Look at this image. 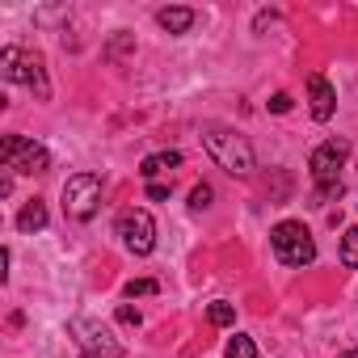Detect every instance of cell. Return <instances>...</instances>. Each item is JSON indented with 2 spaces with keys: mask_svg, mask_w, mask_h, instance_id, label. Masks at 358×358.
Returning a JSON list of instances; mask_svg holds the SVG:
<instances>
[{
  "mask_svg": "<svg viewBox=\"0 0 358 358\" xmlns=\"http://www.w3.org/2000/svg\"><path fill=\"white\" fill-rule=\"evenodd\" d=\"M68 333H72L76 345H80L85 354H93V358H122V345L114 341V333H110L106 324L89 320V316H76V320L68 324Z\"/></svg>",
  "mask_w": 358,
  "mask_h": 358,
  "instance_id": "7",
  "label": "cell"
},
{
  "mask_svg": "<svg viewBox=\"0 0 358 358\" xmlns=\"http://www.w3.org/2000/svg\"><path fill=\"white\" fill-rule=\"evenodd\" d=\"M114 236L122 241L127 253L148 257V253L156 249V220H152L143 207H127V211H118V220H114Z\"/></svg>",
  "mask_w": 358,
  "mask_h": 358,
  "instance_id": "4",
  "label": "cell"
},
{
  "mask_svg": "<svg viewBox=\"0 0 358 358\" xmlns=\"http://www.w3.org/2000/svg\"><path fill=\"white\" fill-rule=\"evenodd\" d=\"M0 76L9 85H26L38 101L51 97V80H47V64L38 51H22V47H5L0 51Z\"/></svg>",
  "mask_w": 358,
  "mask_h": 358,
  "instance_id": "2",
  "label": "cell"
},
{
  "mask_svg": "<svg viewBox=\"0 0 358 358\" xmlns=\"http://www.w3.org/2000/svg\"><path fill=\"white\" fill-rule=\"evenodd\" d=\"M156 22H160V30H169V34H186L199 17H194V9L173 5V9H160V13H156Z\"/></svg>",
  "mask_w": 358,
  "mask_h": 358,
  "instance_id": "10",
  "label": "cell"
},
{
  "mask_svg": "<svg viewBox=\"0 0 358 358\" xmlns=\"http://www.w3.org/2000/svg\"><path fill=\"white\" fill-rule=\"evenodd\" d=\"M80 358H93V354H80Z\"/></svg>",
  "mask_w": 358,
  "mask_h": 358,
  "instance_id": "23",
  "label": "cell"
},
{
  "mask_svg": "<svg viewBox=\"0 0 358 358\" xmlns=\"http://www.w3.org/2000/svg\"><path fill=\"white\" fill-rule=\"evenodd\" d=\"M203 148H207V156H211L224 173H232V177H249L253 164H257L253 143H249L241 131H232V127H203Z\"/></svg>",
  "mask_w": 358,
  "mask_h": 358,
  "instance_id": "1",
  "label": "cell"
},
{
  "mask_svg": "<svg viewBox=\"0 0 358 358\" xmlns=\"http://www.w3.org/2000/svg\"><path fill=\"white\" fill-rule=\"evenodd\" d=\"M118 320H122V324H139V312H135L131 303H122V308H118Z\"/></svg>",
  "mask_w": 358,
  "mask_h": 358,
  "instance_id": "21",
  "label": "cell"
},
{
  "mask_svg": "<svg viewBox=\"0 0 358 358\" xmlns=\"http://www.w3.org/2000/svg\"><path fill=\"white\" fill-rule=\"evenodd\" d=\"M101 207V177L97 173H72L64 182V211L68 220H93Z\"/></svg>",
  "mask_w": 358,
  "mask_h": 358,
  "instance_id": "5",
  "label": "cell"
},
{
  "mask_svg": "<svg viewBox=\"0 0 358 358\" xmlns=\"http://www.w3.org/2000/svg\"><path fill=\"white\" fill-rule=\"evenodd\" d=\"M341 262H345L350 270H358V228H350V232L341 236Z\"/></svg>",
  "mask_w": 358,
  "mask_h": 358,
  "instance_id": "14",
  "label": "cell"
},
{
  "mask_svg": "<svg viewBox=\"0 0 358 358\" xmlns=\"http://www.w3.org/2000/svg\"><path fill=\"white\" fill-rule=\"evenodd\" d=\"M0 160H5L9 173H47L51 169V152L38 139H26V135L0 139Z\"/></svg>",
  "mask_w": 358,
  "mask_h": 358,
  "instance_id": "6",
  "label": "cell"
},
{
  "mask_svg": "<svg viewBox=\"0 0 358 358\" xmlns=\"http://www.w3.org/2000/svg\"><path fill=\"white\" fill-rule=\"evenodd\" d=\"M316 199H320V203H329V199H341V182H337V186H320V190H316Z\"/></svg>",
  "mask_w": 358,
  "mask_h": 358,
  "instance_id": "20",
  "label": "cell"
},
{
  "mask_svg": "<svg viewBox=\"0 0 358 358\" xmlns=\"http://www.w3.org/2000/svg\"><path fill=\"white\" fill-rule=\"evenodd\" d=\"M148 199H156V203L169 199V186H164V182H148Z\"/></svg>",
  "mask_w": 358,
  "mask_h": 358,
  "instance_id": "19",
  "label": "cell"
},
{
  "mask_svg": "<svg viewBox=\"0 0 358 358\" xmlns=\"http://www.w3.org/2000/svg\"><path fill=\"white\" fill-rule=\"evenodd\" d=\"M17 228H22V232H43V228H47V203L30 199V203L17 211Z\"/></svg>",
  "mask_w": 358,
  "mask_h": 358,
  "instance_id": "12",
  "label": "cell"
},
{
  "mask_svg": "<svg viewBox=\"0 0 358 358\" xmlns=\"http://www.w3.org/2000/svg\"><path fill=\"white\" fill-rule=\"evenodd\" d=\"M207 320H211V324H220V329H228V324L236 320V308L220 299V303H211V308H207Z\"/></svg>",
  "mask_w": 358,
  "mask_h": 358,
  "instance_id": "13",
  "label": "cell"
},
{
  "mask_svg": "<svg viewBox=\"0 0 358 358\" xmlns=\"http://www.w3.org/2000/svg\"><path fill=\"white\" fill-rule=\"evenodd\" d=\"M190 207H194V211H203V207H211V186H207V182H199V186L190 190Z\"/></svg>",
  "mask_w": 358,
  "mask_h": 358,
  "instance_id": "17",
  "label": "cell"
},
{
  "mask_svg": "<svg viewBox=\"0 0 358 358\" xmlns=\"http://www.w3.org/2000/svg\"><path fill=\"white\" fill-rule=\"evenodd\" d=\"M177 164H182V152H152V156H143V164H139V173L148 177V182H156V177L160 173H169V169H177Z\"/></svg>",
  "mask_w": 358,
  "mask_h": 358,
  "instance_id": "11",
  "label": "cell"
},
{
  "mask_svg": "<svg viewBox=\"0 0 358 358\" xmlns=\"http://www.w3.org/2000/svg\"><path fill=\"white\" fill-rule=\"evenodd\" d=\"M270 110H274V114H287V110H291V97H287V93H274V97H270Z\"/></svg>",
  "mask_w": 358,
  "mask_h": 358,
  "instance_id": "18",
  "label": "cell"
},
{
  "mask_svg": "<svg viewBox=\"0 0 358 358\" xmlns=\"http://www.w3.org/2000/svg\"><path fill=\"white\" fill-rule=\"evenodd\" d=\"M337 358H358V350H345V354H337Z\"/></svg>",
  "mask_w": 358,
  "mask_h": 358,
  "instance_id": "22",
  "label": "cell"
},
{
  "mask_svg": "<svg viewBox=\"0 0 358 358\" xmlns=\"http://www.w3.org/2000/svg\"><path fill=\"white\" fill-rule=\"evenodd\" d=\"M228 358H257V345H253V337L236 333V337L228 341Z\"/></svg>",
  "mask_w": 358,
  "mask_h": 358,
  "instance_id": "15",
  "label": "cell"
},
{
  "mask_svg": "<svg viewBox=\"0 0 358 358\" xmlns=\"http://www.w3.org/2000/svg\"><path fill=\"white\" fill-rule=\"evenodd\" d=\"M122 295H127V299H135V295H156V282H152V278H131V282L122 287Z\"/></svg>",
  "mask_w": 358,
  "mask_h": 358,
  "instance_id": "16",
  "label": "cell"
},
{
  "mask_svg": "<svg viewBox=\"0 0 358 358\" xmlns=\"http://www.w3.org/2000/svg\"><path fill=\"white\" fill-rule=\"evenodd\" d=\"M270 245H274V257H278L282 266H312V262H316V241H312V232H308L299 220L274 224Z\"/></svg>",
  "mask_w": 358,
  "mask_h": 358,
  "instance_id": "3",
  "label": "cell"
},
{
  "mask_svg": "<svg viewBox=\"0 0 358 358\" xmlns=\"http://www.w3.org/2000/svg\"><path fill=\"white\" fill-rule=\"evenodd\" d=\"M308 101H312V118H316V122H329L333 110H337V93H333V85H329L320 72L308 76Z\"/></svg>",
  "mask_w": 358,
  "mask_h": 358,
  "instance_id": "9",
  "label": "cell"
},
{
  "mask_svg": "<svg viewBox=\"0 0 358 358\" xmlns=\"http://www.w3.org/2000/svg\"><path fill=\"white\" fill-rule=\"evenodd\" d=\"M345 156H350V143H345V139H324V143L312 152L308 169H312V177H316V186H337V182H341Z\"/></svg>",
  "mask_w": 358,
  "mask_h": 358,
  "instance_id": "8",
  "label": "cell"
}]
</instances>
